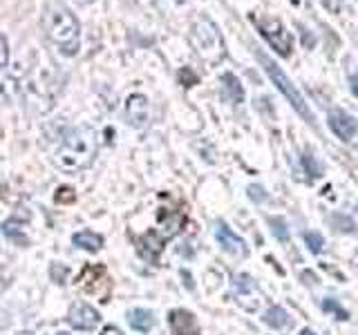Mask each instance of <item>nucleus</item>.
<instances>
[{"label":"nucleus","mask_w":358,"mask_h":335,"mask_svg":"<svg viewBox=\"0 0 358 335\" xmlns=\"http://www.w3.org/2000/svg\"><path fill=\"white\" fill-rule=\"evenodd\" d=\"M96 156V132L87 126L70 128L54 152V163L63 172H81Z\"/></svg>","instance_id":"obj_1"},{"label":"nucleus","mask_w":358,"mask_h":335,"mask_svg":"<svg viewBox=\"0 0 358 335\" xmlns=\"http://www.w3.org/2000/svg\"><path fill=\"white\" fill-rule=\"evenodd\" d=\"M41 25H43L45 36H48L65 56H74L78 52V34H81V27H78V20L67 7L59 3L48 5L43 11Z\"/></svg>","instance_id":"obj_2"},{"label":"nucleus","mask_w":358,"mask_h":335,"mask_svg":"<svg viewBox=\"0 0 358 335\" xmlns=\"http://www.w3.org/2000/svg\"><path fill=\"white\" fill-rule=\"evenodd\" d=\"M255 56H257V61H260V63L264 65V72L268 74V78H271V83L278 87V92L282 94V96L289 100V103H291V107H294L307 123H313V114H311L309 105L305 103V98H302V94L298 92V87H296L294 83H291V78L278 67V63L271 61V59H268V56L262 54V52H255Z\"/></svg>","instance_id":"obj_3"},{"label":"nucleus","mask_w":358,"mask_h":335,"mask_svg":"<svg viewBox=\"0 0 358 335\" xmlns=\"http://www.w3.org/2000/svg\"><path fill=\"white\" fill-rule=\"evenodd\" d=\"M78 286H81L87 295H94L99 297L101 302H108V295H110V288H112V282L108 277V271L106 266H87L85 271L78 275Z\"/></svg>","instance_id":"obj_4"},{"label":"nucleus","mask_w":358,"mask_h":335,"mask_svg":"<svg viewBox=\"0 0 358 335\" xmlns=\"http://www.w3.org/2000/svg\"><path fill=\"white\" fill-rule=\"evenodd\" d=\"M257 27H260V34L266 38V43L280 54V56H289L291 47H294V40H291V34L287 31V27L280 22L278 18H260L257 20Z\"/></svg>","instance_id":"obj_5"},{"label":"nucleus","mask_w":358,"mask_h":335,"mask_svg":"<svg viewBox=\"0 0 358 335\" xmlns=\"http://www.w3.org/2000/svg\"><path fill=\"white\" fill-rule=\"evenodd\" d=\"M67 322H70V327H74L76 331H92L101 322V315L94 306L76 302V304H72L70 311H67Z\"/></svg>","instance_id":"obj_6"},{"label":"nucleus","mask_w":358,"mask_h":335,"mask_svg":"<svg viewBox=\"0 0 358 335\" xmlns=\"http://www.w3.org/2000/svg\"><path fill=\"white\" fill-rule=\"evenodd\" d=\"M329 130L343 141H352V137L358 132V121L347 114L345 110H334L329 112Z\"/></svg>","instance_id":"obj_7"},{"label":"nucleus","mask_w":358,"mask_h":335,"mask_svg":"<svg viewBox=\"0 0 358 335\" xmlns=\"http://www.w3.org/2000/svg\"><path fill=\"white\" fill-rule=\"evenodd\" d=\"M150 117V105H148V98L143 94H132L126 100V119L130 126L134 128H143L148 123Z\"/></svg>","instance_id":"obj_8"},{"label":"nucleus","mask_w":358,"mask_h":335,"mask_svg":"<svg viewBox=\"0 0 358 335\" xmlns=\"http://www.w3.org/2000/svg\"><path fill=\"white\" fill-rule=\"evenodd\" d=\"M171 329H173V335H199L195 315L184 308L171 311Z\"/></svg>","instance_id":"obj_9"},{"label":"nucleus","mask_w":358,"mask_h":335,"mask_svg":"<svg viewBox=\"0 0 358 335\" xmlns=\"http://www.w3.org/2000/svg\"><path fill=\"white\" fill-rule=\"evenodd\" d=\"M215 237H217V241H220V246H222L224 251H229V253H233V255H242V253H246V244L227 226V223L217 221V226H215Z\"/></svg>","instance_id":"obj_10"},{"label":"nucleus","mask_w":358,"mask_h":335,"mask_svg":"<svg viewBox=\"0 0 358 335\" xmlns=\"http://www.w3.org/2000/svg\"><path fill=\"white\" fill-rule=\"evenodd\" d=\"M137 248H139L141 257H145L148 262H157V257H159V253L164 248V237H159L155 230H150L137 239Z\"/></svg>","instance_id":"obj_11"},{"label":"nucleus","mask_w":358,"mask_h":335,"mask_svg":"<svg viewBox=\"0 0 358 335\" xmlns=\"http://www.w3.org/2000/svg\"><path fill=\"white\" fill-rule=\"evenodd\" d=\"M128 324L139 333H148L155 327V313L148 308H132L128 311Z\"/></svg>","instance_id":"obj_12"},{"label":"nucleus","mask_w":358,"mask_h":335,"mask_svg":"<svg viewBox=\"0 0 358 335\" xmlns=\"http://www.w3.org/2000/svg\"><path fill=\"white\" fill-rule=\"evenodd\" d=\"M74 246H78V248H83L87 253H96L101 246H103V237L92 230H81V232H76L74 237H72Z\"/></svg>","instance_id":"obj_13"},{"label":"nucleus","mask_w":358,"mask_h":335,"mask_svg":"<svg viewBox=\"0 0 358 335\" xmlns=\"http://www.w3.org/2000/svg\"><path fill=\"white\" fill-rule=\"evenodd\" d=\"M3 234L14 244H18V246H27L29 244V239L25 237V232H22V221L18 217H9L3 223Z\"/></svg>","instance_id":"obj_14"},{"label":"nucleus","mask_w":358,"mask_h":335,"mask_svg":"<svg viewBox=\"0 0 358 335\" xmlns=\"http://www.w3.org/2000/svg\"><path fill=\"white\" fill-rule=\"evenodd\" d=\"M222 83H224V87H227V94H229V98L233 100V103H242V100H244V87L238 81V76H235V74H224Z\"/></svg>","instance_id":"obj_15"},{"label":"nucleus","mask_w":358,"mask_h":335,"mask_svg":"<svg viewBox=\"0 0 358 335\" xmlns=\"http://www.w3.org/2000/svg\"><path fill=\"white\" fill-rule=\"evenodd\" d=\"M264 322L271 329H285L289 324V313L285 308H280V306H271L264 313Z\"/></svg>","instance_id":"obj_16"},{"label":"nucleus","mask_w":358,"mask_h":335,"mask_svg":"<svg viewBox=\"0 0 358 335\" xmlns=\"http://www.w3.org/2000/svg\"><path fill=\"white\" fill-rule=\"evenodd\" d=\"M268 226H271L273 234L280 241H287L289 239V230H287V223L285 219H278V217H268Z\"/></svg>","instance_id":"obj_17"},{"label":"nucleus","mask_w":358,"mask_h":335,"mask_svg":"<svg viewBox=\"0 0 358 335\" xmlns=\"http://www.w3.org/2000/svg\"><path fill=\"white\" fill-rule=\"evenodd\" d=\"M305 241L311 253H322V248H324V239L320 232H313V230L305 232Z\"/></svg>","instance_id":"obj_18"},{"label":"nucleus","mask_w":358,"mask_h":335,"mask_svg":"<svg viewBox=\"0 0 358 335\" xmlns=\"http://www.w3.org/2000/svg\"><path fill=\"white\" fill-rule=\"evenodd\" d=\"M76 199V193L72 188H59L56 190V201H59V204H72V201Z\"/></svg>","instance_id":"obj_19"},{"label":"nucleus","mask_w":358,"mask_h":335,"mask_svg":"<svg viewBox=\"0 0 358 335\" xmlns=\"http://www.w3.org/2000/svg\"><path fill=\"white\" fill-rule=\"evenodd\" d=\"M50 273H52V279H54V282L63 284V282H65V277H67V273H70V271H67V266H63V264H54Z\"/></svg>","instance_id":"obj_20"},{"label":"nucleus","mask_w":358,"mask_h":335,"mask_svg":"<svg viewBox=\"0 0 358 335\" xmlns=\"http://www.w3.org/2000/svg\"><path fill=\"white\" fill-rule=\"evenodd\" d=\"M7 61H9V43L3 34H0V70L7 65Z\"/></svg>","instance_id":"obj_21"},{"label":"nucleus","mask_w":358,"mask_h":335,"mask_svg":"<svg viewBox=\"0 0 358 335\" xmlns=\"http://www.w3.org/2000/svg\"><path fill=\"white\" fill-rule=\"evenodd\" d=\"M302 163H305V168H307V172L311 174V177H320L322 174V170H320V165L318 163H313V159L309 154H305L302 156Z\"/></svg>","instance_id":"obj_22"},{"label":"nucleus","mask_w":358,"mask_h":335,"mask_svg":"<svg viewBox=\"0 0 358 335\" xmlns=\"http://www.w3.org/2000/svg\"><path fill=\"white\" fill-rule=\"evenodd\" d=\"M322 306H324V311H331V313H338V318L341 320H347V311H343L336 302H331V299H324L322 302Z\"/></svg>","instance_id":"obj_23"},{"label":"nucleus","mask_w":358,"mask_h":335,"mask_svg":"<svg viewBox=\"0 0 358 335\" xmlns=\"http://www.w3.org/2000/svg\"><path fill=\"white\" fill-rule=\"evenodd\" d=\"M249 197H251V199H255V201L266 199L264 190H260V186H251V188H249Z\"/></svg>","instance_id":"obj_24"},{"label":"nucleus","mask_w":358,"mask_h":335,"mask_svg":"<svg viewBox=\"0 0 358 335\" xmlns=\"http://www.w3.org/2000/svg\"><path fill=\"white\" fill-rule=\"evenodd\" d=\"M350 87H352V94L358 96V72L352 74V78H350Z\"/></svg>","instance_id":"obj_25"},{"label":"nucleus","mask_w":358,"mask_h":335,"mask_svg":"<svg viewBox=\"0 0 358 335\" xmlns=\"http://www.w3.org/2000/svg\"><path fill=\"white\" fill-rule=\"evenodd\" d=\"M101 335H123V333H121V329H117V327H106L103 331H101Z\"/></svg>","instance_id":"obj_26"},{"label":"nucleus","mask_w":358,"mask_h":335,"mask_svg":"<svg viewBox=\"0 0 358 335\" xmlns=\"http://www.w3.org/2000/svg\"><path fill=\"white\" fill-rule=\"evenodd\" d=\"M300 335H316V333H313V331H309V329H305V331H302Z\"/></svg>","instance_id":"obj_27"},{"label":"nucleus","mask_w":358,"mask_h":335,"mask_svg":"<svg viewBox=\"0 0 358 335\" xmlns=\"http://www.w3.org/2000/svg\"><path fill=\"white\" fill-rule=\"evenodd\" d=\"M54 335H72V333H67V331H59V333H54Z\"/></svg>","instance_id":"obj_28"},{"label":"nucleus","mask_w":358,"mask_h":335,"mask_svg":"<svg viewBox=\"0 0 358 335\" xmlns=\"http://www.w3.org/2000/svg\"><path fill=\"white\" fill-rule=\"evenodd\" d=\"M81 3H90V0H81Z\"/></svg>","instance_id":"obj_29"},{"label":"nucleus","mask_w":358,"mask_h":335,"mask_svg":"<svg viewBox=\"0 0 358 335\" xmlns=\"http://www.w3.org/2000/svg\"><path fill=\"white\" fill-rule=\"evenodd\" d=\"M177 3H184V0H177Z\"/></svg>","instance_id":"obj_30"}]
</instances>
